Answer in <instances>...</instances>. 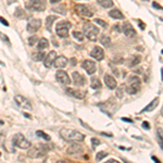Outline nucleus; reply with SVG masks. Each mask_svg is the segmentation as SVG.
I'll use <instances>...</instances> for the list:
<instances>
[{"instance_id": "obj_1", "label": "nucleus", "mask_w": 163, "mask_h": 163, "mask_svg": "<svg viewBox=\"0 0 163 163\" xmlns=\"http://www.w3.org/2000/svg\"><path fill=\"white\" fill-rule=\"evenodd\" d=\"M60 135L64 140L71 142H83L85 138V135L81 132H77L74 130H69V128H62L60 131Z\"/></svg>"}, {"instance_id": "obj_2", "label": "nucleus", "mask_w": 163, "mask_h": 163, "mask_svg": "<svg viewBox=\"0 0 163 163\" xmlns=\"http://www.w3.org/2000/svg\"><path fill=\"white\" fill-rule=\"evenodd\" d=\"M140 85H142V82H140V78L138 76H131L128 78V82H127V86H126V91L127 94L130 95H135L137 94L139 90H140Z\"/></svg>"}, {"instance_id": "obj_3", "label": "nucleus", "mask_w": 163, "mask_h": 163, "mask_svg": "<svg viewBox=\"0 0 163 163\" xmlns=\"http://www.w3.org/2000/svg\"><path fill=\"white\" fill-rule=\"evenodd\" d=\"M83 32H84V35L91 41H96L97 37H98L99 34V29L95 26L93 23H89V22H86L83 26Z\"/></svg>"}, {"instance_id": "obj_4", "label": "nucleus", "mask_w": 163, "mask_h": 163, "mask_svg": "<svg viewBox=\"0 0 163 163\" xmlns=\"http://www.w3.org/2000/svg\"><path fill=\"white\" fill-rule=\"evenodd\" d=\"M71 26H72V24L66 21L58 23L55 26V32H57L58 36L61 38H66L69 36V29L71 28Z\"/></svg>"}, {"instance_id": "obj_5", "label": "nucleus", "mask_w": 163, "mask_h": 163, "mask_svg": "<svg viewBox=\"0 0 163 163\" xmlns=\"http://www.w3.org/2000/svg\"><path fill=\"white\" fill-rule=\"evenodd\" d=\"M12 142L14 146L19 147L21 149H28L32 146L31 142L25 138L22 134H15L12 138Z\"/></svg>"}, {"instance_id": "obj_6", "label": "nucleus", "mask_w": 163, "mask_h": 163, "mask_svg": "<svg viewBox=\"0 0 163 163\" xmlns=\"http://www.w3.org/2000/svg\"><path fill=\"white\" fill-rule=\"evenodd\" d=\"M49 149L43 144H39L38 147H33L31 150L28 151V156L33 159H36V158H40V157H44L46 154H47V151Z\"/></svg>"}, {"instance_id": "obj_7", "label": "nucleus", "mask_w": 163, "mask_h": 163, "mask_svg": "<svg viewBox=\"0 0 163 163\" xmlns=\"http://www.w3.org/2000/svg\"><path fill=\"white\" fill-rule=\"evenodd\" d=\"M47 0H29L27 3V9L33 11H44L46 9Z\"/></svg>"}, {"instance_id": "obj_8", "label": "nucleus", "mask_w": 163, "mask_h": 163, "mask_svg": "<svg viewBox=\"0 0 163 163\" xmlns=\"http://www.w3.org/2000/svg\"><path fill=\"white\" fill-rule=\"evenodd\" d=\"M55 79H57L59 83H61V84H64V85L71 84V78H70V76L67 75V73L65 72V71H62V70H60V71H58L57 72V74H55Z\"/></svg>"}, {"instance_id": "obj_9", "label": "nucleus", "mask_w": 163, "mask_h": 163, "mask_svg": "<svg viewBox=\"0 0 163 163\" xmlns=\"http://www.w3.org/2000/svg\"><path fill=\"white\" fill-rule=\"evenodd\" d=\"M41 26V21L39 19H33L28 22V24H27V32L29 33H35L37 32Z\"/></svg>"}, {"instance_id": "obj_10", "label": "nucleus", "mask_w": 163, "mask_h": 163, "mask_svg": "<svg viewBox=\"0 0 163 163\" xmlns=\"http://www.w3.org/2000/svg\"><path fill=\"white\" fill-rule=\"evenodd\" d=\"M82 66H83V69H84L89 75L94 74V73L97 71L96 63L91 60H85L84 62H83V65H82Z\"/></svg>"}, {"instance_id": "obj_11", "label": "nucleus", "mask_w": 163, "mask_h": 163, "mask_svg": "<svg viewBox=\"0 0 163 163\" xmlns=\"http://www.w3.org/2000/svg\"><path fill=\"white\" fill-rule=\"evenodd\" d=\"M75 11L77 12V14L83 15V17H93V12L85 5H76L75 6Z\"/></svg>"}, {"instance_id": "obj_12", "label": "nucleus", "mask_w": 163, "mask_h": 163, "mask_svg": "<svg viewBox=\"0 0 163 163\" xmlns=\"http://www.w3.org/2000/svg\"><path fill=\"white\" fill-rule=\"evenodd\" d=\"M15 101H17V103L19 104L21 108L23 109H27V110H32V104L31 102H29L28 100H27L26 98H24L23 96H15Z\"/></svg>"}, {"instance_id": "obj_13", "label": "nucleus", "mask_w": 163, "mask_h": 163, "mask_svg": "<svg viewBox=\"0 0 163 163\" xmlns=\"http://www.w3.org/2000/svg\"><path fill=\"white\" fill-rule=\"evenodd\" d=\"M90 57L95 58L96 60L98 61H101L104 58V52H103V49L101 48V47H98V46H96V47H94V49L90 51Z\"/></svg>"}, {"instance_id": "obj_14", "label": "nucleus", "mask_w": 163, "mask_h": 163, "mask_svg": "<svg viewBox=\"0 0 163 163\" xmlns=\"http://www.w3.org/2000/svg\"><path fill=\"white\" fill-rule=\"evenodd\" d=\"M122 32L125 34V35H126L127 37H133V36L136 35V32H135L133 25L131 24V23H128V22H125L124 24H123Z\"/></svg>"}, {"instance_id": "obj_15", "label": "nucleus", "mask_w": 163, "mask_h": 163, "mask_svg": "<svg viewBox=\"0 0 163 163\" xmlns=\"http://www.w3.org/2000/svg\"><path fill=\"white\" fill-rule=\"evenodd\" d=\"M104 84H106L107 87L110 89H115L116 88V86H118V83H116L115 78L109 74L104 75Z\"/></svg>"}, {"instance_id": "obj_16", "label": "nucleus", "mask_w": 163, "mask_h": 163, "mask_svg": "<svg viewBox=\"0 0 163 163\" xmlns=\"http://www.w3.org/2000/svg\"><path fill=\"white\" fill-rule=\"evenodd\" d=\"M72 78H73V82H74V84L77 85V86H83V85H85V83H86V79H85L84 75L79 74V73H77V72L73 73Z\"/></svg>"}, {"instance_id": "obj_17", "label": "nucleus", "mask_w": 163, "mask_h": 163, "mask_svg": "<svg viewBox=\"0 0 163 163\" xmlns=\"http://www.w3.org/2000/svg\"><path fill=\"white\" fill-rule=\"evenodd\" d=\"M55 58H57V53H55V51H50V52L48 53V55L45 57V60H44V64H45V66L50 67L51 65H52V63H53V61H55Z\"/></svg>"}, {"instance_id": "obj_18", "label": "nucleus", "mask_w": 163, "mask_h": 163, "mask_svg": "<svg viewBox=\"0 0 163 163\" xmlns=\"http://www.w3.org/2000/svg\"><path fill=\"white\" fill-rule=\"evenodd\" d=\"M52 64L55 65V67H58V69H59V67H64V66H66V64H67V59L65 57H63V55L58 57L55 59Z\"/></svg>"}, {"instance_id": "obj_19", "label": "nucleus", "mask_w": 163, "mask_h": 163, "mask_svg": "<svg viewBox=\"0 0 163 163\" xmlns=\"http://www.w3.org/2000/svg\"><path fill=\"white\" fill-rule=\"evenodd\" d=\"M159 98H156V99H154V100L151 101L150 103H149L148 106L146 107V108L144 109L142 111H145V112H150V111H152V110H154V109L158 107V104H159Z\"/></svg>"}, {"instance_id": "obj_20", "label": "nucleus", "mask_w": 163, "mask_h": 163, "mask_svg": "<svg viewBox=\"0 0 163 163\" xmlns=\"http://www.w3.org/2000/svg\"><path fill=\"white\" fill-rule=\"evenodd\" d=\"M66 91L69 93V95H71V96L75 97V98H78V99H83L85 97V94L84 93H82V91L79 90H75V89H66Z\"/></svg>"}, {"instance_id": "obj_21", "label": "nucleus", "mask_w": 163, "mask_h": 163, "mask_svg": "<svg viewBox=\"0 0 163 163\" xmlns=\"http://www.w3.org/2000/svg\"><path fill=\"white\" fill-rule=\"evenodd\" d=\"M140 61H142V57H139V55H133V57L130 58V60H128L127 64H128L130 67H133V66H135V65L139 64Z\"/></svg>"}, {"instance_id": "obj_22", "label": "nucleus", "mask_w": 163, "mask_h": 163, "mask_svg": "<svg viewBox=\"0 0 163 163\" xmlns=\"http://www.w3.org/2000/svg\"><path fill=\"white\" fill-rule=\"evenodd\" d=\"M109 15H110L112 19H118V20H122L124 19V14H123L122 12H121L120 10H111L110 12H109Z\"/></svg>"}, {"instance_id": "obj_23", "label": "nucleus", "mask_w": 163, "mask_h": 163, "mask_svg": "<svg viewBox=\"0 0 163 163\" xmlns=\"http://www.w3.org/2000/svg\"><path fill=\"white\" fill-rule=\"evenodd\" d=\"M81 151H82V147L79 146V145L73 144L72 146L67 149V154H79Z\"/></svg>"}, {"instance_id": "obj_24", "label": "nucleus", "mask_w": 163, "mask_h": 163, "mask_svg": "<svg viewBox=\"0 0 163 163\" xmlns=\"http://www.w3.org/2000/svg\"><path fill=\"white\" fill-rule=\"evenodd\" d=\"M57 20V17L55 15H49V17H47V19H46V27H47V29H48L49 32H51V26H52L53 22Z\"/></svg>"}, {"instance_id": "obj_25", "label": "nucleus", "mask_w": 163, "mask_h": 163, "mask_svg": "<svg viewBox=\"0 0 163 163\" xmlns=\"http://www.w3.org/2000/svg\"><path fill=\"white\" fill-rule=\"evenodd\" d=\"M90 87L94 89H99L101 87V82L99 81L98 77H91V83Z\"/></svg>"}, {"instance_id": "obj_26", "label": "nucleus", "mask_w": 163, "mask_h": 163, "mask_svg": "<svg viewBox=\"0 0 163 163\" xmlns=\"http://www.w3.org/2000/svg\"><path fill=\"white\" fill-rule=\"evenodd\" d=\"M97 2L103 8H111L113 7V1L112 0H97Z\"/></svg>"}, {"instance_id": "obj_27", "label": "nucleus", "mask_w": 163, "mask_h": 163, "mask_svg": "<svg viewBox=\"0 0 163 163\" xmlns=\"http://www.w3.org/2000/svg\"><path fill=\"white\" fill-rule=\"evenodd\" d=\"M48 46H49V43L48 40L46 38H41L40 40L38 41V45H37V48L38 49H46V48H48Z\"/></svg>"}, {"instance_id": "obj_28", "label": "nucleus", "mask_w": 163, "mask_h": 163, "mask_svg": "<svg viewBox=\"0 0 163 163\" xmlns=\"http://www.w3.org/2000/svg\"><path fill=\"white\" fill-rule=\"evenodd\" d=\"M100 43L102 44L104 47H109V46L111 45V39L109 36H107V35H102V36L100 37Z\"/></svg>"}, {"instance_id": "obj_29", "label": "nucleus", "mask_w": 163, "mask_h": 163, "mask_svg": "<svg viewBox=\"0 0 163 163\" xmlns=\"http://www.w3.org/2000/svg\"><path fill=\"white\" fill-rule=\"evenodd\" d=\"M14 17H20V19H25V17H26V15H25L24 10H22V9H20V8H17V9L15 10V12H14Z\"/></svg>"}, {"instance_id": "obj_30", "label": "nucleus", "mask_w": 163, "mask_h": 163, "mask_svg": "<svg viewBox=\"0 0 163 163\" xmlns=\"http://www.w3.org/2000/svg\"><path fill=\"white\" fill-rule=\"evenodd\" d=\"M45 57L46 55L44 52H37V53H34L32 58H33L34 61H41V60H44V58Z\"/></svg>"}, {"instance_id": "obj_31", "label": "nucleus", "mask_w": 163, "mask_h": 163, "mask_svg": "<svg viewBox=\"0 0 163 163\" xmlns=\"http://www.w3.org/2000/svg\"><path fill=\"white\" fill-rule=\"evenodd\" d=\"M36 135H37V136H40L41 138L46 139V140H48V142L51 139V137L49 136L48 134H46V133H44L43 131H37V132H36Z\"/></svg>"}, {"instance_id": "obj_32", "label": "nucleus", "mask_w": 163, "mask_h": 163, "mask_svg": "<svg viewBox=\"0 0 163 163\" xmlns=\"http://www.w3.org/2000/svg\"><path fill=\"white\" fill-rule=\"evenodd\" d=\"M73 36L79 41H83L84 40V34L81 33V32H73Z\"/></svg>"}, {"instance_id": "obj_33", "label": "nucleus", "mask_w": 163, "mask_h": 163, "mask_svg": "<svg viewBox=\"0 0 163 163\" xmlns=\"http://www.w3.org/2000/svg\"><path fill=\"white\" fill-rule=\"evenodd\" d=\"M108 156V154L107 152H104V151H100V152H98L96 156V160L97 161H101L103 158H106V157Z\"/></svg>"}, {"instance_id": "obj_34", "label": "nucleus", "mask_w": 163, "mask_h": 163, "mask_svg": "<svg viewBox=\"0 0 163 163\" xmlns=\"http://www.w3.org/2000/svg\"><path fill=\"white\" fill-rule=\"evenodd\" d=\"M95 23H97L98 25H100V26L103 27V28H106V27L108 26V24H107L106 22L103 21V20H101V19H96L95 20Z\"/></svg>"}, {"instance_id": "obj_35", "label": "nucleus", "mask_w": 163, "mask_h": 163, "mask_svg": "<svg viewBox=\"0 0 163 163\" xmlns=\"http://www.w3.org/2000/svg\"><path fill=\"white\" fill-rule=\"evenodd\" d=\"M36 43H37V37L36 36H32L28 38V45L33 46V45H35Z\"/></svg>"}, {"instance_id": "obj_36", "label": "nucleus", "mask_w": 163, "mask_h": 163, "mask_svg": "<svg viewBox=\"0 0 163 163\" xmlns=\"http://www.w3.org/2000/svg\"><path fill=\"white\" fill-rule=\"evenodd\" d=\"M91 144H93V147H97V146H99V144H100V142H99L98 139L97 138H91Z\"/></svg>"}, {"instance_id": "obj_37", "label": "nucleus", "mask_w": 163, "mask_h": 163, "mask_svg": "<svg viewBox=\"0 0 163 163\" xmlns=\"http://www.w3.org/2000/svg\"><path fill=\"white\" fill-rule=\"evenodd\" d=\"M0 38L1 39H3V40L6 41V43H9V37L7 36V35H5V34H2V33H0Z\"/></svg>"}, {"instance_id": "obj_38", "label": "nucleus", "mask_w": 163, "mask_h": 163, "mask_svg": "<svg viewBox=\"0 0 163 163\" xmlns=\"http://www.w3.org/2000/svg\"><path fill=\"white\" fill-rule=\"evenodd\" d=\"M142 127H144L145 130H149V128H150V124L145 121V122H142Z\"/></svg>"}, {"instance_id": "obj_39", "label": "nucleus", "mask_w": 163, "mask_h": 163, "mask_svg": "<svg viewBox=\"0 0 163 163\" xmlns=\"http://www.w3.org/2000/svg\"><path fill=\"white\" fill-rule=\"evenodd\" d=\"M0 22L2 23L5 26H9V23H8V21L6 19H3V17H0Z\"/></svg>"}, {"instance_id": "obj_40", "label": "nucleus", "mask_w": 163, "mask_h": 163, "mask_svg": "<svg viewBox=\"0 0 163 163\" xmlns=\"http://www.w3.org/2000/svg\"><path fill=\"white\" fill-rule=\"evenodd\" d=\"M152 6H154V8H156V9H159V10H162V7H161L159 3H157V2H154L152 3Z\"/></svg>"}, {"instance_id": "obj_41", "label": "nucleus", "mask_w": 163, "mask_h": 163, "mask_svg": "<svg viewBox=\"0 0 163 163\" xmlns=\"http://www.w3.org/2000/svg\"><path fill=\"white\" fill-rule=\"evenodd\" d=\"M116 95H118L119 98H122V96H123V95H122V89L119 88L118 89V93H116Z\"/></svg>"}, {"instance_id": "obj_42", "label": "nucleus", "mask_w": 163, "mask_h": 163, "mask_svg": "<svg viewBox=\"0 0 163 163\" xmlns=\"http://www.w3.org/2000/svg\"><path fill=\"white\" fill-rule=\"evenodd\" d=\"M139 27H140V28L142 29H145V24H144V22H142V21H139Z\"/></svg>"}, {"instance_id": "obj_43", "label": "nucleus", "mask_w": 163, "mask_h": 163, "mask_svg": "<svg viewBox=\"0 0 163 163\" xmlns=\"http://www.w3.org/2000/svg\"><path fill=\"white\" fill-rule=\"evenodd\" d=\"M122 120L124 121V122H128V123H133V120H130L128 118H122Z\"/></svg>"}, {"instance_id": "obj_44", "label": "nucleus", "mask_w": 163, "mask_h": 163, "mask_svg": "<svg viewBox=\"0 0 163 163\" xmlns=\"http://www.w3.org/2000/svg\"><path fill=\"white\" fill-rule=\"evenodd\" d=\"M101 135H103V136H108V137H113L112 134H107V133H101Z\"/></svg>"}, {"instance_id": "obj_45", "label": "nucleus", "mask_w": 163, "mask_h": 163, "mask_svg": "<svg viewBox=\"0 0 163 163\" xmlns=\"http://www.w3.org/2000/svg\"><path fill=\"white\" fill-rule=\"evenodd\" d=\"M59 1H61V0H50L51 3H57V2H59Z\"/></svg>"}, {"instance_id": "obj_46", "label": "nucleus", "mask_w": 163, "mask_h": 163, "mask_svg": "<svg viewBox=\"0 0 163 163\" xmlns=\"http://www.w3.org/2000/svg\"><path fill=\"white\" fill-rule=\"evenodd\" d=\"M152 160H154V161H156L157 163H159V162H160V160H158V159L156 158V157H152Z\"/></svg>"}, {"instance_id": "obj_47", "label": "nucleus", "mask_w": 163, "mask_h": 163, "mask_svg": "<svg viewBox=\"0 0 163 163\" xmlns=\"http://www.w3.org/2000/svg\"><path fill=\"white\" fill-rule=\"evenodd\" d=\"M71 63H72L73 65H75L76 64V60H75V59H72V60H71Z\"/></svg>"}, {"instance_id": "obj_48", "label": "nucleus", "mask_w": 163, "mask_h": 163, "mask_svg": "<svg viewBox=\"0 0 163 163\" xmlns=\"http://www.w3.org/2000/svg\"><path fill=\"white\" fill-rule=\"evenodd\" d=\"M116 162H118L116 160H109L108 161V163H116Z\"/></svg>"}, {"instance_id": "obj_49", "label": "nucleus", "mask_w": 163, "mask_h": 163, "mask_svg": "<svg viewBox=\"0 0 163 163\" xmlns=\"http://www.w3.org/2000/svg\"><path fill=\"white\" fill-rule=\"evenodd\" d=\"M24 116H25V118H28V119H31V118H32L31 115H29V114H27V113H24Z\"/></svg>"}, {"instance_id": "obj_50", "label": "nucleus", "mask_w": 163, "mask_h": 163, "mask_svg": "<svg viewBox=\"0 0 163 163\" xmlns=\"http://www.w3.org/2000/svg\"><path fill=\"white\" fill-rule=\"evenodd\" d=\"M145 1H149V0H145Z\"/></svg>"}, {"instance_id": "obj_51", "label": "nucleus", "mask_w": 163, "mask_h": 163, "mask_svg": "<svg viewBox=\"0 0 163 163\" xmlns=\"http://www.w3.org/2000/svg\"><path fill=\"white\" fill-rule=\"evenodd\" d=\"M0 156H1V152H0Z\"/></svg>"}]
</instances>
